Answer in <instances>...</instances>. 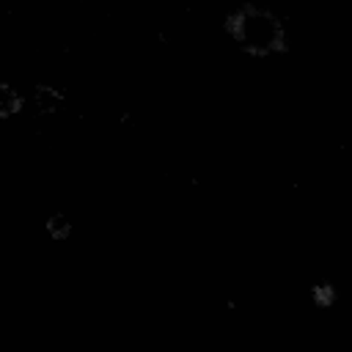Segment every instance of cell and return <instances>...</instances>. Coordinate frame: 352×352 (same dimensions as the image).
Returning a JSON list of instances; mask_svg holds the SVG:
<instances>
[{
	"instance_id": "cell-2",
	"label": "cell",
	"mask_w": 352,
	"mask_h": 352,
	"mask_svg": "<svg viewBox=\"0 0 352 352\" xmlns=\"http://www.w3.org/2000/svg\"><path fill=\"white\" fill-rule=\"evenodd\" d=\"M60 104H63V94L55 91V88H50V85L36 88V94L30 96V107H33L36 113H41V116L60 110Z\"/></svg>"
},
{
	"instance_id": "cell-3",
	"label": "cell",
	"mask_w": 352,
	"mask_h": 352,
	"mask_svg": "<svg viewBox=\"0 0 352 352\" xmlns=\"http://www.w3.org/2000/svg\"><path fill=\"white\" fill-rule=\"evenodd\" d=\"M22 110V96L16 94V88H11L8 82L0 80V118L16 116Z\"/></svg>"
},
{
	"instance_id": "cell-4",
	"label": "cell",
	"mask_w": 352,
	"mask_h": 352,
	"mask_svg": "<svg viewBox=\"0 0 352 352\" xmlns=\"http://www.w3.org/2000/svg\"><path fill=\"white\" fill-rule=\"evenodd\" d=\"M47 231H50V236H52V239H66V236H69V231H72V226H69V220H66V217L55 214V217H50V220H47Z\"/></svg>"
},
{
	"instance_id": "cell-1",
	"label": "cell",
	"mask_w": 352,
	"mask_h": 352,
	"mask_svg": "<svg viewBox=\"0 0 352 352\" xmlns=\"http://www.w3.org/2000/svg\"><path fill=\"white\" fill-rule=\"evenodd\" d=\"M231 38L250 55H272L286 47V28L283 22L256 6H242L228 19Z\"/></svg>"
}]
</instances>
